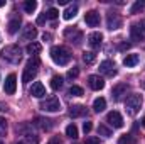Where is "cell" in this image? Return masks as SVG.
Wrapping results in <instances>:
<instances>
[{"instance_id":"52a82bcc","label":"cell","mask_w":145,"mask_h":144,"mask_svg":"<svg viewBox=\"0 0 145 144\" xmlns=\"http://www.w3.org/2000/svg\"><path fill=\"white\" fill-rule=\"evenodd\" d=\"M106 26H108L110 31L120 29L121 27V17L116 12H108V15H106Z\"/></svg>"},{"instance_id":"44dd1931","label":"cell","mask_w":145,"mask_h":144,"mask_svg":"<svg viewBox=\"0 0 145 144\" xmlns=\"http://www.w3.org/2000/svg\"><path fill=\"white\" fill-rule=\"evenodd\" d=\"M76 14H78V5H69L64 12H63V17L66 19V20H71L76 17Z\"/></svg>"},{"instance_id":"30bf717a","label":"cell","mask_w":145,"mask_h":144,"mask_svg":"<svg viewBox=\"0 0 145 144\" xmlns=\"http://www.w3.org/2000/svg\"><path fill=\"white\" fill-rule=\"evenodd\" d=\"M84 22L89 26V27H96L100 26V14L96 10H89L84 14Z\"/></svg>"},{"instance_id":"8d00e7d4","label":"cell","mask_w":145,"mask_h":144,"mask_svg":"<svg viewBox=\"0 0 145 144\" xmlns=\"http://www.w3.org/2000/svg\"><path fill=\"white\" fill-rule=\"evenodd\" d=\"M25 141H27V144H37V137H32V134H27Z\"/></svg>"},{"instance_id":"ba28073f","label":"cell","mask_w":145,"mask_h":144,"mask_svg":"<svg viewBox=\"0 0 145 144\" xmlns=\"http://www.w3.org/2000/svg\"><path fill=\"white\" fill-rule=\"evenodd\" d=\"M15 90H17V78H15V75L12 73V75H8V76H7V80H5L3 92H5L7 95H14V93H15Z\"/></svg>"},{"instance_id":"74e56055","label":"cell","mask_w":145,"mask_h":144,"mask_svg":"<svg viewBox=\"0 0 145 144\" xmlns=\"http://www.w3.org/2000/svg\"><path fill=\"white\" fill-rule=\"evenodd\" d=\"M46 19H47V15H46V12H44V14H40V15L37 17V24H44Z\"/></svg>"},{"instance_id":"4316f807","label":"cell","mask_w":145,"mask_h":144,"mask_svg":"<svg viewBox=\"0 0 145 144\" xmlns=\"http://www.w3.org/2000/svg\"><path fill=\"white\" fill-rule=\"evenodd\" d=\"M66 136L71 137V139H76V137H78V127H76L74 124H69V126L66 127Z\"/></svg>"},{"instance_id":"bcb514c9","label":"cell","mask_w":145,"mask_h":144,"mask_svg":"<svg viewBox=\"0 0 145 144\" xmlns=\"http://www.w3.org/2000/svg\"><path fill=\"white\" fill-rule=\"evenodd\" d=\"M17 144H24V143H17Z\"/></svg>"},{"instance_id":"7c38bea8","label":"cell","mask_w":145,"mask_h":144,"mask_svg":"<svg viewBox=\"0 0 145 144\" xmlns=\"http://www.w3.org/2000/svg\"><path fill=\"white\" fill-rule=\"evenodd\" d=\"M29 93L32 97H36V98H42L46 95V88H44V85L40 81H34L32 87H31V90H29Z\"/></svg>"},{"instance_id":"9c48e42d","label":"cell","mask_w":145,"mask_h":144,"mask_svg":"<svg viewBox=\"0 0 145 144\" xmlns=\"http://www.w3.org/2000/svg\"><path fill=\"white\" fill-rule=\"evenodd\" d=\"M100 71L103 75H106V76H113V75H116V66H115V63L111 59H105L100 65Z\"/></svg>"},{"instance_id":"8fae6325","label":"cell","mask_w":145,"mask_h":144,"mask_svg":"<svg viewBox=\"0 0 145 144\" xmlns=\"http://www.w3.org/2000/svg\"><path fill=\"white\" fill-rule=\"evenodd\" d=\"M88 85H89V88L91 90H101L103 87H105V80L101 78V76H98V75H91L89 78H88Z\"/></svg>"},{"instance_id":"cb8c5ba5","label":"cell","mask_w":145,"mask_h":144,"mask_svg":"<svg viewBox=\"0 0 145 144\" xmlns=\"http://www.w3.org/2000/svg\"><path fill=\"white\" fill-rule=\"evenodd\" d=\"M61 87H63V76L54 75V76L51 78V88H52V90H59Z\"/></svg>"},{"instance_id":"f546056e","label":"cell","mask_w":145,"mask_h":144,"mask_svg":"<svg viewBox=\"0 0 145 144\" xmlns=\"http://www.w3.org/2000/svg\"><path fill=\"white\" fill-rule=\"evenodd\" d=\"M144 9H145V0L144 2H135V3L132 5V9H130V14H137V12L144 10Z\"/></svg>"},{"instance_id":"ee69618b","label":"cell","mask_w":145,"mask_h":144,"mask_svg":"<svg viewBox=\"0 0 145 144\" xmlns=\"http://www.w3.org/2000/svg\"><path fill=\"white\" fill-rule=\"evenodd\" d=\"M3 5H5V2H3V0H0V7H3Z\"/></svg>"},{"instance_id":"d6a6232c","label":"cell","mask_w":145,"mask_h":144,"mask_svg":"<svg viewBox=\"0 0 145 144\" xmlns=\"http://www.w3.org/2000/svg\"><path fill=\"white\" fill-rule=\"evenodd\" d=\"M5 134H7V120L0 117V136H5Z\"/></svg>"},{"instance_id":"7dc6e473","label":"cell","mask_w":145,"mask_h":144,"mask_svg":"<svg viewBox=\"0 0 145 144\" xmlns=\"http://www.w3.org/2000/svg\"><path fill=\"white\" fill-rule=\"evenodd\" d=\"M0 144H3V143H0Z\"/></svg>"},{"instance_id":"ffe728a7","label":"cell","mask_w":145,"mask_h":144,"mask_svg":"<svg viewBox=\"0 0 145 144\" xmlns=\"http://www.w3.org/2000/svg\"><path fill=\"white\" fill-rule=\"evenodd\" d=\"M19 27H20V19L17 17V19H12V20L8 22L7 31H8V34H17V32H19Z\"/></svg>"},{"instance_id":"f1b7e54d","label":"cell","mask_w":145,"mask_h":144,"mask_svg":"<svg viewBox=\"0 0 145 144\" xmlns=\"http://www.w3.org/2000/svg\"><path fill=\"white\" fill-rule=\"evenodd\" d=\"M68 93H69V95H72V97H83V95H84L83 88H81V87H76V85L69 88V92H68Z\"/></svg>"},{"instance_id":"4fadbf2b","label":"cell","mask_w":145,"mask_h":144,"mask_svg":"<svg viewBox=\"0 0 145 144\" xmlns=\"http://www.w3.org/2000/svg\"><path fill=\"white\" fill-rule=\"evenodd\" d=\"M101 41H103V36H101L100 32H91V34L88 36V42H89V46H91L93 49H98V48L101 46Z\"/></svg>"},{"instance_id":"836d02e7","label":"cell","mask_w":145,"mask_h":144,"mask_svg":"<svg viewBox=\"0 0 145 144\" xmlns=\"http://www.w3.org/2000/svg\"><path fill=\"white\" fill-rule=\"evenodd\" d=\"M84 144H100V137H96V136L86 137V141H84Z\"/></svg>"},{"instance_id":"277c9868","label":"cell","mask_w":145,"mask_h":144,"mask_svg":"<svg viewBox=\"0 0 145 144\" xmlns=\"http://www.w3.org/2000/svg\"><path fill=\"white\" fill-rule=\"evenodd\" d=\"M142 97L138 95V93H132V95H128L127 97V100H125V107L128 110V114H132V115H135L140 107H142Z\"/></svg>"},{"instance_id":"d4e9b609","label":"cell","mask_w":145,"mask_h":144,"mask_svg":"<svg viewBox=\"0 0 145 144\" xmlns=\"http://www.w3.org/2000/svg\"><path fill=\"white\" fill-rule=\"evenodd\" d=\"M118 144H137V139L133 134H125L118 139Z\"/></svg>"},{"instance_id":"e575fe53","label":"cell","mask_w":145,"mask_h":144,"mask_svg":"<svg viewBox=\"0 0 145 144\" xmlns=\"http://www.w3.org/2000/svg\"><path fill=\"white\" fill-rule=\"evenodd\" d=\"M91 129H93V124H91L89 120L83 124V131H84V134H88V132H91Z\"/></svg>"},{"instance_id":"ac0fdd59","label":"cell","mask_w":145,"mask_h":144,"mask_svg":"<svg viewBox=\"0 0 145 144\" xmlns=\"http://www.w3.org/2000/svg\"><path fill=\"white\" fill-rule=\"evenodd\" d=\"M138 61H140L138 54H127V56H125V59H123V65H125V66H128V68H132V66L138 65Z\"/></svg>"},{"instance_id":"2e32d148","label":"cell","mask_w":145,"mask_h":144,"mask_svg":"<svg viewBox=\"0 0 145 144\" xmlns=\"http://www.w3.org/2000/svg\"><path fill=\"white\" fill-rule=\"evenodd\" d=\"M34 124H36L37 127L44 129V131H49V129L52 127V120L44 119V117H36V119H34Z\"/></svg>"},{"instance_id":"8992f818","label":"cell","mask_w":145,"mask_h":144,"mask_svg":"<svg viewBox=\"0 0 145 144\" xmlns=\"http://www.w3.org/2000/svg\"><path fill=\"white\" fill-rule=\"evenodd\" d=\"M106 122H108L113 129H120V127H123V117H121V114L116 112V110L110 112L108 115H106Z\"/></svg>"},{"instance_id":"1f68e13d","label":"cell","mask_w":145,"mask_h":144,"mask_svg":"<svg viewBox=\"0 0 145 144\" xmlns=\"http://www.w3.org/2000/svg\"><path fill=\"white\" fill-rule=\"evenodd\" d=\"M98 134H101L103 137H110L111 136V131H110L108 127H105V126H100L98 127Z\"/></svg>"},{"instance_id":"7bdbcfd3","label":"cell","mask_w":145,"mask_h":144,"mask_svg":"<svg viewBox=\"0 0 145 144\" xmlns=\"http://www.w3.org/2000/svg\"><path fill=\"white\" fill-rule=\"evenodd\" d=\"M57 2H59V5H66L68 3V0H57Z\"/></svg>"},{"instance_id":"4dcf8cb0","label":"cell","mask_w":145,"mask_h":144,"mask_svg":"<svg viewBox=\"0 0 145 144\" xmlns=\"http://www.w3.org/2000/svg\"><path fill=\"white\" fill-rule=\"evenodd\" d=\"M46 15H47V19L54 20V19H57V17H59V10H57V9H49V10L46 12Z\"/></svg>"},{"instance_id":"9a60e30c","label":"cell","mask_w":145,"mask_h":144,"mask_svg":"<svg viewBox=\"0 0 145 144\" xmlns=\"http://www.w3.org/2000/svg\"><path fill=\"white\" fill-rule=\"evenodd\" d=\"M130 36H132V41H135V42H142L144 41V32H142V29L137 24H133L130 27Z\"/></svg>"},{"instance_id":"7402d4cb","label":"cell","mask_w":145,"mask_h":144,"mask_svg":"<svg viewBox=\"0 0 145 144\" xmlns=\"http://www.w3.org/2000/svg\"><path fill=\"white\" fill-rule=\"evenodd\" d=\"M105 108H106V100H105L103 97H100V98H96V100L93 102V110H95V112L100 114V112H103Z\"/></svg>"},{"instance_id":"e0dca14e","label":"cell","mask_w":145,"mask_h":144,"mask_svg":"<svg viewBox=\"0 0 145 144\" xmlns=\"http://www.w3.org/2000/svg\"><path fill=\"white\" fill-rule=\"evenodd\" d=\"M69 115L71 117H83V115H86V107L84 105H72L69 108Z\"/></svg>"},{"instance_id":"484cf974","label":"cell","mask_w":145,"mask_h":144,"mask_svg":"<svg viewBox=\"0 0 145 144\" xmlns=\"http://www.w3.org/2000/svg\"><path fill=\"white\" fill-rule=\"evenodd\" d=\"M36 9H37V2L36 0H27V2H24V10H25L27 14H32Z\"/></svg>"},{"instance_id":"83f0119b","label":"cell","mask_w":145,"mask_h":144,"mask_svg":"<svg viewBox=\"0 0 145 144\" xmlns=\"http://www.w3.org/2000/svg\"><path fill=\"white\" fill-rule=\"evenodd\" d=\"M95 59H96V54H95V53H91V51H88V53H84V54H83V61H84L86 65H93V63H95Z\"/></svg>"},{"instance_id":"5bb4252c","label":"cell","mask_w":145,"mask_h":144,"mask_svg":"<svg viewBox=\"0 0 145 144\" xmlns=\"http://www.w3.org/2000/svg\"><path fill=\"white\" fill-rule=\"evenodd\" d=\"M36 36H37V29L34 27V26H25L24 27V32H22V37L25 39V41H32L34 42V39H36Z\"/></svg>"},{"instance_id":"b9f144b4","label":"cell","mask_w":145,"mask_h":144,"mask_svg":"<svg viewBox=\"0 0 145 144\" xmlns=\"http://www.w3.org/2000/svg\"><path fill=\"white\" fill-rule=\"evenodd\" d=\"M42 39H44V41H49V39H51V34H46V32H44V34H42Z\"/></svg>"},{"instance_id":"603a6c76","label":"cell","mask_w":145,"mask_h":144,"mask_svg":"<svg viewBox=\"0 0 145 144\" xmlns=\"http://www.w3.org/2000/svg\"><path fill=\"white\" fill-rule=\"evenodd\" d=\"M40 49H42V46H40L39 42H29L27 48H25V51H27L29 54H39Z\"/></svg>"},{"instance_id":"f6af8a7d","label":"cell","mask_w":145,"mask_h":144,"mask_svg":"<svg viewBox=\"0 0 145 144\" xmlns=\"http://www.w3.org/2000/svg\"><path fill=\"white\" fill-rule=\"evenodd\" d=\"M142 126H144V127H145V117H144V119H142Z\"/></svg>"},{"instance_id":"60d3db41","label":"cell","mask_w":145,"mask_h":144,"mask_svg":"<svg viewBox=\"0 0 145 144\" xmlns=\"http://www.w3.org/2000/svg\"><path fill=\"white\" fill-rule=\"evenodd\" d=\"M140 29H142V32H145V19L144 20H140V26H138Z\"/></svg>"},{"instance_id":"3957f363","label":"cell","mask_w":145,"mask_h":144,"mask_svg":"<svg viewBox=\"0 0 145 144\" xmlns=\"http://www.w3.org/2000/svg\"><path fill=\"white\" fill-rule=\"evenodd\" d=\"M39 66H40V61L37 58H31L27 63H25V68L22 73V83H29L36 78L37 71H39Z\"/></svg>"},{"instance_id":"d590c367","label":"cell","mask_w":145,"mask_h":144,"mask_svg":"<svg viewBox=\"0 0 145 144\" xmlns=\"http://www.w3.org/2000/svg\"><path fill=\"white\" fill-rule=\"evenodd\" d=\"M78 75H79V70H78V68H72V70L68 71V78H76Z\"/></svg>"},{"instance_id":"f35d334b","label":"cell","mask_w":145,"mask_h":144,"mask_svg":"<svg viewBox=\"0 0 145 144\" xmlns=\"http://www.w3.org/2000/svg\"><path fill=\"white\" fill-rule=\"evenodd\" d=\"M121 51H127L128 48H130V42H120V46H118Z\"/></svg>"},{"instance_id":"ab89813d","label":"cell","mask_w":145,"mask_h":144,"mask_svg":"<svg viewBox=\"0 0 145 144\" xmlns=\"http://www.w3.org/2000/svg\"><path fill=\"white\" fill-rule=\"evenodd\" d=\"M47 144H61V141H59V137H52Z\"/></svg>"},{"instance_id":"7a4b0ae2","label":"cell","mask_w":145,"mask_h":144,"mask_svg":"<svg viewBox=\"0 0 145 144\" xmlns=\"http://www.w3.org/2000/svg\"><path fill=\"white\" fill-rule=\"evenodd\" d=\"M0 56H2L5 61H8V63L17 65V63L20 61V58H22V49H20L17 44H10V46H5V48L2 49Z\"/></svg>"},{"instance_id":"d6986e66","label":"cell","mask_w":145,"mask_h":144,"mask_svg":"<svg viewBox=\"0 0 145 144\" xmlns=\"http://www.w3.org/2000/svg\"><path fill=\"white\" fill-rule=\"evenodd\" d=\"M123 92H127V83H120V85L113 87L111 95H113V98H115V100H120V97L123 95Z\"/></svg>"},{"instance_id":"6da1fadb","label":"cell","mask_w":145,"mask_h":144,"mask_svg":"<svg viewBox=\"0 0 145 144\" xmlns=\"http://www.w3.org/2000/svg\"><path fill=\"white\" fill-rule=\"evenodd\" d=\"M51 58H52V61L56 65L64 66V65H68L71 61V51L68 48H64V46H54L51 49Z\"/></svg>"},{"instance_id":"5b68a950","label":"cell","mask_w":145,"mask_h":144,"mask_svg":"<svg viewBox=\"0 0 145 144\" xmlns=\"http://www.w3.org/2000/svg\"><path fill=\"white\" fill-rule=\"evenodd\" d=\"M40 108L46 112H59L61 110V102L57 97H47L46 100L40 102Z\"/></svg>"}]
</instances>
